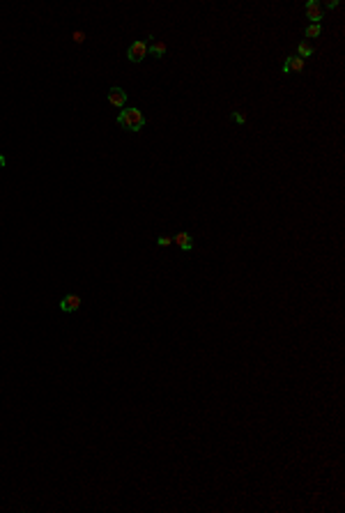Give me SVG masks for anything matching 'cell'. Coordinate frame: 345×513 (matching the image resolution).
I'll return each mask as SVG.
<instances>
[{"label":"cell","mask_w":345,"mask_h":513,"mask_svg":"<svg viewBox=\"0 0 345 513\" xmlns=\"http://www.w3.org/2000/svg\"><path fill=\"white\" fill-rule=\"evenodd\" d=\"M118 125L122 127V129H127V132L136 134V132H141V129L148 125V118L143 115V111H141V108L129 106V108H122V111H120Z\"/></svg>","instance_id":"cell-1"},{"label":"cell","mask_w":345,"mask_h":513,"mask_svg":"<svg viewBox=\"0 0 345 513\" xmlns=\"http://www.w3.org/2000/svg\"><path fill=\"white\" fill-rule=\"evenodd\" d=\"M5 164H7V159L2 155H0V168H5Z\"/></svg>","instance_id":"cell-15"},{"label":"cell","mask_w":345,"mask_h":513,"mask_svg":"<svg viewBox=\"0 0 345 513\" xmlns=\"http://www.w3.org/2000/svg\"><path fill=\"white\" fill-rule=\"evenodd\" d=\"M81 304H83L81 295H65V297L60 299V309L65 311V313H74V311H78Z\"/></svg>","instance_id":"cell-4"},{"label":"cell","mask_w":345,"mask_h":513,"mask_svg":"<svg viewBox=\"0 0 345 513\" xmlns=\"http://www.w3.org/2000/svg\"><path fill=\"white\" fill-rule=\"evenodd\" d=\"M313 46H311V42H306V39H302V42L297 44V58L306 60V58H313Z\"/></svg>","instance_id":"cell-9"},{"label":"cell","mask_w":345,"mask_h":513,"mask_svg":"<svg viewBox=\"0 0 345 513\" xmlns=\"http://www.w3.org/2000/svg\"><path fill=\"white\" fill-rule=\"evenodd\" d=\"M148 53H150V44L145 42V39H134V42L129 44V48H127L129 62H143Z\"/></svg>","instance_id":"cell-2"},{"label":"cell","mask_w":345,"mask_h":513,"mask_svg":"<svg viewBox=\"0 0 345 513\" xmlns=\"http://www.w3.org/2000/svg\"><path fill=\"white\" fill-rule=\"evenodd\" d=\"M148 44H150V55H155V58H164V55H166V44H164V42H159V39H152V37H150Z\"/></svg>","instance_id":"cell-8"},{"label":"cell","mask_w":345,"mask_h":513,"mask_svg":"<svg viewBox=\"0 0 345 513\" xmlns=\"http://www.w3.org/2000/svg\"><path fill=\"white\" fill-rule=\"evenodd\" d=\"M304 12H306V18H309L311 23H320L322 18H325V14H322V7L318 0H309L306 2V7H304Z\"/></svg>","instance_id":"cell-3"},{"label":"cell","mask_w":345,"mask_h":513,"mask_svg":"<svg viewBox=\"0 0 345 513\" xmlns=\"http://www.w3.org/2000/svg\"><path fill=\"white\" fill-rule=\"evenodd\" d=\"M172 244V237H168V235H159L157 237V246H168Z\"/></svg>","instance_id":"cell-12"},{"label":"cell","mask_w":345,"mask_h":513,"mask_svg":"<svg viewBox=\"0 0 345 513\" xmlns=\"http://www.w3.org/2000/svg\"><path fill=\"white\" fill-rule=\"evenodd\" d=\"M304 69V60L297 58V55H288L286 62H283V74H292V72H302Z\"/></svg>","instance_id":"cell-7"},{"label":"cell","mask_w":345,"mask_h":513,"mask_svg":"<svg viewBox=\"0 0 345 513\" xmlns=\"http://www.w3.org/2000/svg\"><path fill=\"white\" fill-rule=\"evenodd\" d=\"M106 99L118 108H127V92L122 88H111L108 90V95H106Z\"/></svg>","instance_id":"cell-5"},{"label":"cell","mask_w":345,"mask_h":513,"mask_svg":"<svg viewBox=\"0 0 345 513\" xmlns=\"http://www.w3.org/2000/svg\"><path fill=\"white\" fill-rule=\"evenodd\" d=\"M232 122L235 125H246V113L244 111H232Z\"/></svg>","instance_id":"cell-11"},{"label":"cell","mask_w":345,"mask_h":513,"mask_svg":"<svg viewBox=\"0 0 345 513\" xmlns=\"http://www.w3.org/2000/svg\"><path fill=\"white\" fill-rule=\"evenodd\" d=\"M322 35V25L320 23H311L309 28L304 30V37H309V39H313V37H320ZM309 39H306V42H309Z\"/></svg>","instance_id":"cell-10"},{"label":"cell","mask_w":345,"mask_h":513,"mask_svg":"<svg viewBox=\"0 0 345 513\" xmlns=\"http://www.w3.org/2000/svg\"><path fill=\"white\" fill-rule=\"evenodd\" d=\"M172 242H175L182 251H193V237H191L186 230H179V233L172 237Z\"/></svg>","instance_id":"cell-6"},{"label":"cell","mask_w":345,"mask_h":513,"mask_svg":"<svg viewBox=\"0 0 345 513\" xmlns=\"http://www.w3.org/2000/svg\"><path fill=\"white\" fill-rule=\"evenodd\" d=\"M325 7H327V9H336V7H339V0H327Z\"/></svg>","instance_id":"cell-14"},{"label":"cell","mask_w":345,"mask_h":513,"mask_svg":"<svg viewBox=\"0 0 345 513\" xmlns=\"http://www.w3.org/2000/svg\"><path fill=\"white\" fill-rule=\"evenodd\" d=\"M74 42H76V44H83L85 42V32H83V30H76V32H74Z\"/></svg>","instance_id":"cell-13"}]
</instances>
